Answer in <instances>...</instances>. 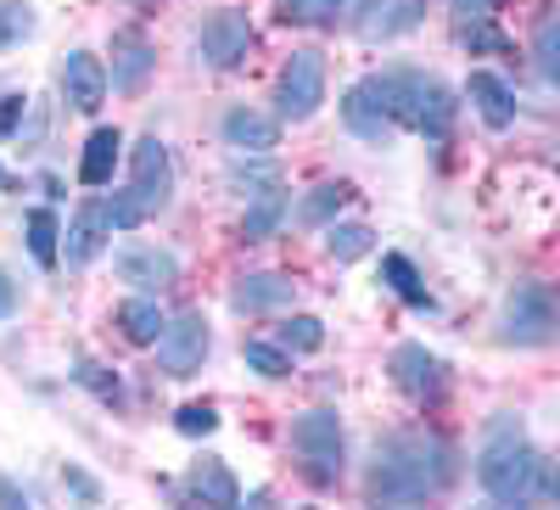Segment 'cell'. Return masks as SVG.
<instances>
[{
  "instance_id": "cell-19",
  "label": "cell",
  "mask_w": 560,
  "mask_h": 510,
  "mask_svg": "<svg viewBox=\"0 0 560 510\" xmlns=\"http://www.w3.org/2000/svg\"><path fill=\"white\" fill-rule=\"evenodd\" d=\"M185 488H191V499H202V505H242L236 477H230V472H224V460H213V454L197 460L191 477H185Z\"/></svg>"
},
{
  "instance_id": "cell-42",
  "label": "cell",
  "mask_w": 560,
  "mask_h": 510,
  "mask_svg": "<svg viewBox=\"0 0 560 510\" xmlns=\"http://www.w3.org/2000/svg\"><path fill=\"white\" fill-rule=\"evenodd\" d=\"M0 185H7V169H0Z\"/></svg>"
},
{
  "instance_id": "cell-22",
  "label": "cell",
  "mask_w": 560,
  "mask_h": 510,
  "mask_svg": "<svg viewBox=\"0 0 560 510\" xmlns=\"http://www.w3.org/2000/svg\"><path fill=\"white\" fill-rule=\"evenodd\" d=\"M118 326H124L129 343H158L168 320H163V309H158L152 298H129V303L118 309Z\"/></svg>"
},
{
  "instance_id": "cell-26",
  "label": "cell",
  "mask_w": 560,
  "mask_h": 510,
  "mask_svg": "<svg viewBox=\"0 0 560 510\" xmlns=\"http://www.w3.org/2000/svg\"><path fill=\"white\" fill-rule=\"evenodd\" d=\"M370 247H376V230H370V224H331V230H325V253H331L337 264H353Z\"/></svg>"
},
{
  "instance_id": "cell-4",
  "label": "cell",
  "mask_w": 560,
  "mask_h": 510,
  "mask_svg": "<svg viewBox=\"0 0 560 510\" xmlns=\"http://www.w3.org/2000/svg\"><path fill=\"white\" fill-rule=\"evenodd\" d=\"M174 197V163H168V147L158 135L135 141V174H129V192H113V230H135L147 224L158 208H168Z\"/></svg>"
},
{
  "instance_id": "cell-41",
  "label": "cell",
  "mask_w": 560,
  "mask_h": 510,
  "mask_svg": "<svg viewBox=\"0 0 560 510\" xmlns=\"http://www.w3.org/2000/svg\"><path fill=\"white\" fill-rule=\"evenodd\" d=\"M544 499H555V505H560V472H549V477H544Z\"/></svg>"
},
{
  "instance_id": "cell-8",
  "label": "cell",
  "mask_w": 560,
  "mask_h": 510,
  "mask_svg": "<svg viewBox=\"0 0 560 510\" xmlns=\"http://www.w3.org/2000/svg\"><path fill=\"white\" fill-rule=\"evenodd\" d=\"M208 348H213L208 320L202 314H174L168 326H163V337H158V364L168 370V376H197Z\"/></svg>"
},
{
  "instance_id": "cell-37",
  "label": "cell",
  "mask_w": 560,
  "mask_h": 510,
  "mask_svg": "<svg viewBox=\"0 0 560 510\" xmlns=\"http://www.w3.org/2000/svg\"><path fill=\"white\" fill-rule=\"evenodd\" d=\"M28 113V96H0V135H12Z\"/></svg>"
},
{
  "instance_id": "cell-27",
  "label": "cell",
  "mask_w": 560,
  "mask_h": 510,
  "mask_svg": "<svg viewBox=\"0 0 560 510\" xmlns=\"http://www.w3.org/2000/svg\"><path fill=\"white\" fill-rule=\"evenodd\" d=\"M533 62H538V73L560 90V12H549V18L538 23V34H533Z\"/></svg>"
},
{
  "instance_id": "cell-18",
  "label": "cell",
  "mask_w": 560,
  "mask_h": 510,
  "mask_svg": "<svg viewBox=\"0 0 560 510\" xmlns=\"http://www.w3.org/2000/svg\"><path fill=\"white\" fill-rule=\"evenodd\" d=\"M113 90H124V96H135L140 84H147V73H152V45L140 39V34H118V45H113Z\"/></svg>"
},
{
  "instance_id": "cell-15",
  "label": "cell",
  "mask_w": 560,
  "mask_h": 510,
  "mask_svg": "<svg viewBox=\"0 0 560 510\" xmlns=\"http://www.w3.org/2000/svg\"><path fill=\"white\" fill-rule=\"evenodd\" d=\"M224 141L247 158H264V152L280 147V124L269 113H253V107H230L224 113Z\"/></svg>"
},
{
  "instance_id": "cell-29",
  "label": "cell",
  "mask_w": 560,
  "mask_h": 510,
  "mask_svg": "<svg viewBox=\"0 0 560 510\" xmlns=\"http://www.w3.org/2000/svg\"><path fill=\"white\" fill-rule=\"evenodd\" d=\"M319 343H325V326L314 314H292L287 326H280V348H287V353H314Z\"/></svg>"
},
{
  "instance_id": "cell-39",
  "label": "cell",
  "mask_w": 560,
  "mask_h": 510,
  "mask_svg": "<svg viewBox=\"0 0 560 510\" xmlns=\"http://www.w3.org/2000/svg\"><path fill=\"white\" fill-rule=\"evenodd\" d=\"M68 488H73V494H84V499H102V488H96V483H90L84 472H68Z\"/></svg>"
},
{
  "instance_id": "cell-33",
  "label": "cell",
  "mask_w": 560,
  "mask_h": 510,
  "mask_svg": "<svg viewBox=\"0 0 560 510\" xmlns=\"http://www.w3.org/2000/svg\"><path fill=\"white\" fill-rule=\"evenodd\" d=\"M174 427H179L185 438H208V432L219 427V415H213L208 404H185V409L174 415Z\"/></svg>"
},
{
  "instance_id": "cell-32",
  "label": "cell",
  "mask_w": 560,
  "mask_h": 510,
  "mask_svg": "<svg viewBox=\"0 0 560 510\" xmlns=\"http://www.w3.org/2000/svg\"><path fill=\"white\" fill-rule=\"evenodd\" d=\"M420 12H427V0H393V12L370 28V34H382V39H387V34H404V28L420 23Z\"/></svg>"
},
{
  "instance_id": "cell-17",
  "label": "cell",
  "mask_w": 560,
  "mask_h": 510,
  "mask_svg": "<svg viewBox=\"0 0 560 510\" xmlns=\"http://www.w3.org/2000/svg\"><path fill=\"white\" fill-rule=\"evenodd\" d=\"M230 303H236V314L280 309V303H292V281H287V275H242L236 292H230Z\"/></svg>"
},
{
  "instance_id": "cell-3",
  "label": "cell",
  "mask_w": 560,
  "mask_h": 510,
  "mask_svg": "<svg viewBox=\"0 0 560 510\" xmlns=\"http://www.w3.org/2000/svg\"><path fill=\"white\" fill-rule=\"evenodd\" d=\"M370 84H376V96L387 102L393 124H404V129H415V135H432V141H448L459 102H454V90H448L438 73L393 68V73H376Z\"/></svg>"
},
{
  "instance_id": "cell-31",
  "label": "cell",
  "mask_w": 560,
  "mask_h": 510,
  "mask_svg": "<svg viewBox=\"0 0 560 510\" xmlns=\"http://www.w3.org/2000/svg\"><path fill=\"white\" fill-rule=\"evenodd\" d=\"M247 364L258 370V376H287V370H292V353L275 348V343H247Z\"/></svg>"
},
{
  "instance_id": "cell-14",
  "label": "cell",
  "mask_w": 560,
  "mask_h": 510,
  "mask_svg": "<svg viewBox=\"0 0 560 510\" xmlns=\"http://www.w3.org/2000/svg\"><path fill=\"white\" fill-rule=\"evenodd\" d=\"M342 124L359 135V141L387 147V135H393V113H387V102L376 96V84H370V79L348 90V102H342Z\"/></svg>"
},
{
  "instance_id": "cell-21",
  "label": "cell",
  "mask_w": 560,
  "mask_h": 510,
  "mask_svg": "<svg viewBox=\"0 0 560 510\" xmlns=\"http://www.w3.org/2000/svg\"><path fill=\"white\" fill-rule=\"evenodd\" d=\"M342 202H353V185H314V192L298 202V224H308V230L331 224L342 213Z\"/></svg>"
},
{
  "instance_id": "cell-10",
  "label": "cell",
  "mask_w": 560,
  "mask_h": 510,
  "mask_svg": "<svg viewBox=\"0 0 560 510\" xmlns=\"http://www.w3.org/2000/svg\"><path fill=\"white\" fill-rule=\"evenodd\" d=\"M202 57L213 62V68H236L247 51H253V23H247V12H213L208 23H202Z\"/></svg>"
},
{
  "instance_id": "cell-16",
  "label": "cell",
  "mask_w": 560,
  "mask_h": 510,
  "mask_svg": "<svg viewBox=\"0 0 560 510\" xmlns=\"http://www.w3.org/2000/svg\"><path fill=\"white\" fill-rule=\"evenodd\" d=\"M465 96L477 102V113H482V124H488V129H510V118H516V96H510V84H504L499 73H488V68H477V73H471Z\"/></svg>"
},
{
  "instance_id": "cell-12",
  "label": "cell",
  "mask_w": 560,
  "mask_h": 510,
  "mask_svg": "<svg viewBox=\"0 0 560 510\" xmlns=\"http://www.w3.org/2000/svg\"><path fill=\"white\" fill-rule=\"evenodd\" d=\"M107 236H113V208L107 202H79V213H73V224H68V264L73 269H84V264H96V253L107 247Z\"/></svg>"
},
{
  "instance_id": "cell-36",
  "label": "cell",
  "mask_w": 560,
  "mask_h": 510,
  "mask_svg": "<svg viewBox=\"0 0 560 510\" xmlns=\"http://www.w3.org/2000/svg\"><path fill=\"white\" fill-rule=\"evenodd\" d=\"M79 382H84V387H96L102 398H118V376H102V364H90V359L79 364Z\"/></svg>"
},
{
  "instance_id": "cell-25",
  "label": "cell",
  "mask_w": 560,
  "mask_h": 510,
  "mask_svg": "<svg viewBox=\"0 0 560 510\" xmlns=\"http://www.w3.org/2000/svg\"><path fill=\"white\" fill-rule=\"evenodd\" d=\"M57 236H62V224H57V213H51V208H34V213H28V253H34V264H45V269H57V258H62Z\"/></svg>"
},
{
  "instance_id": "cell-2",
  "label": "cell",
  "mask_w": 560,
  "mask_h": 510,
  "mask_svg": "<svg viewBox=\"0 0 560 510\" xmlns=\"http://www.w3.org/2000/svg\"><path fill=\"white\" fill-rule=\"evenodd\" d=\"M544 454L527 443L522 415H493L482 427V449H477V483L488 488L493 505H527L544 494Z\"/></svg>"
},
{
  "instance_id": "cell-40",
  "label": "cell",
  "mask_w": 560,
  "mask_h": 510,
  "mask_svg": "<svg viewBox=\"0 0 560 510\" xmlns=\"http://www.w3.org/2000/svg\"><path fill=\"white\" fill-rule=\"evenodd\" d=\"M0 505H28V494H23L12 477H0Z\"/></svg>"
},
{
  "instance_id": "cell-1",
  "label": "cell",
  "mask_w": 560,
  "mask_h": 510,
  "mask_svg": "<svg viewBox=\"0 0 560 510\" xmlns=\"http://www.w3.org/2000/svg\"><path fill=\"white\" fill-rule=\"evenodd\" d=\"M454 483V449L443 438L427 432H398L376 443V460H370V499L382 505H415L432 499Z\"/></svg>"
},
{
  "instance_id": "cell-7",
  "label": "cell",
  "mask_w": 560,
  "mask_h": 510,
  "mask_svg": "<svg viewBox=\"0 0 560 510\" xmlns=\"http://www.w3.org/2000/svg\"><path fill=\"white\" fill-rule=\"evenodd\" d=\"M319 102H325V57L319 51H292V62L280 68V84H275L280 118L303 124V118L319 113Z\"/></svg>"
},
{
  "instance_id": "cell-34",
  "label": "cell",
  "mask_w": 560,
  "mask_h": 510,
  "mask_svg": "<svg viewBox=\"0 0 560 510\" xmlns=\"http://www.w3.org/2000/svg\"><path fill=\"white\" fill-rule=\"evenodd\" d=\"M493 7H499V0H448L454 28H477V23H488V18H493Z\"/></svg>"
},
{
  "instance_id": "cell-28",
  "label": "cell",
  "mask_w": 560,
  "mask_h": 510,
  "mask_svg": "<svg viewBox=\"0 0 560 510\" xmlns=\"http://www.w3.org/2000/svg\"><path fill=\"white\" fill-rule=\"evenodd\" d=\"M34 28H39V18H34L28 0H0V51H12V45H23Z\"/></svg>"
},
{
  "instance_id": "cell-13",
  "label": "cell",
  "mask_w": 560,
  "mask_h": 510,
  "mask_svg": "<svg viewBox=\"0 0 560 510\" xmlns=\"http://www.w3.org/2000/svg\"><path fill=\"white\" fill-rule=\"evenodd\" d=\"M113 269H118V281L147 287V292H163V287L179 281V258L163 253V247H124V253L113 258Z\"/></svg>"
},
{
  "instance_id": "cell-9",
  "label": "cell",
  "mask_w": 560,
  "mask_h": 510,
  "mask_svg": "<svg viewBox=\"0 0 560 510\" xmlns=\"http://www.w3.org/2000/svg\"><path fill=\"white\" fill-rule=\"evenodd\" d=\"M393 382H398L415 404H438V398H443V387H448L443 359H438V353H427L420 343H398V348H393Z\"/></svg>"
},
{
  "instance_id": "cell-24",
  "label": "cell",
  "mask_w": 560,
  "mask_h": 510,
  "mask_svg": "<svg viewBox=\"0 0 560 510\" xmlns=\"http://www.w3.org/2000/svg\"><path fill=\"white\" fill-rule=\"evenodd\" d=\"M382 281H387L409 309H432V292L420 287V275H415V264H409L404 253H387V258H382Z\"/></svg>"
},
{
  "instance_id": "cell-38",
  "label": "cell",
  "mask_w": 560,
  "mask_h": 510,
  "mask_svg": "<svg viewBox=\"0 0 560 510\" xmlns=\"http://www.w3.org/2000/svg\"><path fill=\"white\" fill-rule=\"evenodd\" d=\"M18 314V287L7 281V269H0V320H12Z\"/></svg>"
},
{
  "instance_id": "cell-5",
  "label": "cell",
  "mask_w": 560,
  "mask_h": 510,
  "mask_svg": "<svg viewBox=\"0 0 560 510\" xmlns=\"http://www.w3.org/2000/svg\"><path fill=\"white\" fill-rule=\"evenodd\" d=\"M499 337L510 348H544V343H555L560 337V303H555V292L544 281H522L516 292L504 298Z\"/></svg>"
},
{
  "instance_id": "cell-11",
  "label": "cell",
  "mask_w": 560,
  "mask_h": 510,
  "mask_svg": "<svg viewBox=\"0 0 560 510\" xmlns=\"http://www.w3.org/2000/svg\"><path fill=\"white\" fill-rule=\"evenodd\" d=\"M57 84H62V102L68 107H79V113H96L102 102H107V68H102V57H90V51H73L68 62H62V73H57Z\"/></svg>"
},
{
  "instance_id": "cell-23",
  "label": "cell",
  "mask_w": 560,
  "mask_h": 510,
  "mask_svg": "<svg viewBox=\"0 0 560 510\" xmlns=\"http://www.w3.org/2000/svg\"><path fill=\"white\" fill-rule=\"evenodd\" d=\"M280 219H287V192H264V197H253V208H247V219H242V236L247 242H264V236H275L280 230Z\"/></svg>"
},
{
  "instance_id": "cell-35",
  "label": "cell",
  "mask_w": 560,
  "mask_h": 510,
  "mask_svg": "<svg viewBox=\"0 0 560 510\" xmlns=\"http://www.w3.org/2000/svg\"><path fill=\"white\" fill-rule=\"evenodd\" d=\"M230 179H236V185H253L247 197H264V192H275V185H280V174H275V169H236Z\"/></svg>"
},
{
  "instance_id": "cell-6",
  "label": "cell",
  "mask_w": 560,
  "mask_h": 510,
  "mask_svg": "<svg viewBox=\"0 0 560 510\" xmlns=\"http://www.w3.org/2000/svg\"><path fill=\"white\" fill-rule=\"evenodd\" d=\"M292 449L303 454V466L314 483H337L342 477V421L337 409H308L292 421Z\"/></svg>"
},
{
  "instance_id": "cell-30",
  "label": "cell",
  "mask_w": 560,
  "mask_h": 510,
  "mask_svg": "<svg viewBox=\"0 0 560 510\" xmlns=\"http://www.w3.org/2000/svg\"><path fill=\"white\" fill-rule=\"evenodd\" d=\"M342 12V0H280L275 18L280 23H331Z\"/></svg>"
},
{
  "instance_id": "cell-20",
  "label": "cell",
  "mask_w": 560,
  "mask_h": 510,
  "mask_svg": "<svg viewBox=\"0 0 560 510\" xmlns=\"http://www.w3.org/2000/svg\"><path fill=\"white\" fill-rule=\"evenodd\" d=\"M118 129H96V135H90V141H84V158H79V179L84 185H107L113 179V163H118Z\"/></svg>"
}]
</instances>
